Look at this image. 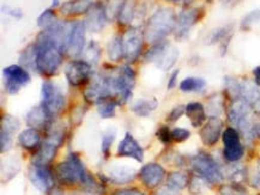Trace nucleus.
I'll list each match as a JSON object with an SVG mask.
<instances>
[{"label":"nucleus","instance_id":"nucleus-38","mask_svg":"<svg viewBox=\"0 0 260 195\" xmlns=\"http://www.w3.org/2000/svg\"><path fill=\"white\" fill-rule=\"evenodd\" d=\"M21 127V124L16 118L11 116V115H4L2 118V131L9 132V133H16Z\"/></svg>","mask_w":260,"mask_h":195},{"label":"nucleus","instance_id":"nucleus-7","mask_svg":"<svg viewBox=\"0 0 260 195\" xmlns=\"http://www.w3.org/2000/svg\"><path fill=\"white\" fill-rule=\"evenodd\" d=\"M3 74H4L5 79V91L11 95L17 94L23 87L28 85L31 81L29 72L24 67L18 65H11L5 67Z\"/></svg>","mask_w":260,"mask_h":195},{"label":"nucleus","instance_id":"nucleus-3","mask_svg":"<svg viewBox=\"0 0 260 195\" xmlns=\"http://www.w3.org/2000/svg\"><path fill=\"white\" fill-rule=\"evenodd\" d=\"M176 26L175 13L169 8H161L156 11L146 23L144 38L150 44H158L174 30Z\"/></svg>","mask_w":260,"mask_h":195},{"label":"nucleus","instance_id":"nucleus-11","mask_svg":"<svg viewBox=\"0 0 260 195\" xmlns=\"http://www.w3.org/2000/svg\"><path fill=\"white\" fill-rule=\"evenodd\" d=\"M29 178L36 189L42 193H48L54 187V177L47 165L32 164L29 170Z\"/></svg>","mask_w":260,"mask_h":195},{"label":"nucleus","instance_id":"nucleus-20","mask_svg":"<svg viewBox=\"0 0 260 195\" xmlns=\"http://www.w3.org/2000/svg\"><path fill=\"white\" fill-rule=\"evenodd\" d=\"M241 98L247 102L249 107L256 113H260V89L255 83L243 82L241 89Z\"/></svg>","mask_w":260,"mask_h":195},{"label":"nucleus","instance_id":"nucleus-42","mask_svg":"<svg viewBox=\"0 0 260 195\" xmlns=\"http://www.w3.org/2000/svg\"><path fill=\"white\" fill-rule=\"evenodd\" d=\"M232 26H223V28H219L217 30L212 32L211 38H210V44H217V42H221L223 40L226 38V36L231 32Z\"/></svg>","mask_w":260,"mask_h":195},{"label":"nucleus","instance_id":"nucleus-56","mask_svg":"<svg viewBox=\"0 0 260 195\" xmlns=\"http://www.w3.org/2000/svg\"><path fill=\"white\" fill-rule=\"evenodd\" d=\"M258 177L260 178V161H259V163H258Z\"/></svg>","mask_w":260,"mask_h":195},{"label":"nucleus","instance_id":"nucleus-6","mask_svg":"<svg viewBox=\"0 0 260 195\" xmlns=\"http://www.w3.org/2000/svg\"><path fill=\"white\" fill-rule=\"evenodd\" d=\"M192 168L206 182L217 184L221 183L223 180L222 171L219 169L218 164L212 160L211 157L205 153L197 154L192 158Z\"/></svg>","mask_w":260,"mask_h":195},{"label":"nucleus","instance_id":"nucleus-60","mask_svg":"<svg viewBox=\"0 0 260 195\" xmlns=\"http://www.w3.org/2000/svg\"><path fill=\"white\" fill-rule=\"evenodd\" d=\"M86 195H94V194H86Z\"/></svg>","mask_w":260,"mask_h":195},{"label":"nucleus","instance_id":"nucleus-15","mask_svg":"<svg viewBox=\"0 0 260 195\" xmlns=\"http://www.w3.org/2000/svg\"><path fill=\"white\" fill-rule=\"evenodd\" d=\"M165 169L162 168V165L157 163L146 164L139 171V177H141L143 184H145L150 189L158 187L165 178Z\"/></svg>","mask_w":260,"mask_h":195},{"label":"nucleus","instance_id":"nucleus-23","mask_svg":"<svg viewBox=\"0 0 260 195\" xmlns=\"http://www.w3.org/2000/svg\"><path fill=\"white\" fill-rule=\"evenodd\" d=\"M178 58H179L178 48L172 47V46L169 45L168 47L166 48V51L162 53L161 57L157 59V61H156L155 64L158 68H161L162 71H169V69L175 65Z\"/></svg>","mask_w":260,"mask_h":195},{"label":"nucleus","instance_id":"nucleus-17","mask_svg":"<svg viewBox=\"0 0 260 195\" xmlns=\"http://www.w3.org/2000/svg\"><path fill=\"white\" fill-rule=\"evenodd\" d=\"M249 110H251V107H249L247 102H246L243 98H236V100L233 101L228 110V120L233 126L238 127L240 124L246 120H249Z\"/></svg>","mask_w":260,"mask_h":195},{"label":"nucleus","instance_id":"nucleus-33","mask_svg":"<svg viewBox=\"0 0 260 195\" xmlns=\"http://www.w3.org/2000/svg\"><path fill=\"white\" fill-rule=\"evenodd\" d=\"M19 62L21 65L25 67H32L36 68V52H35V45L29 46L22 52L21 57H19Z\"/></svg>","mask_w":260,"mask_h":195},{"label":"nucleus","instance_id":"nucleus-5","mask_svg":"<svg viewBox=\"0 0 260 195\" xmlns=\"http://www.w3.org/2000/svg\"><path fill=\"white\" fill-rule=\"evenodd\" d=\"M42 107L48 111L52 118L58 115L65 105V96L55 83L51 81H45L42 83L41 89Z\"/></svg>","mask_w":260,"mask_h":195},{"label":"nucleus","instance_id":"nucleus-9","mask_svg":"<svg viewBox=\"0 0 260 195\" xmlns=\"http://www.w3.org/2000/svg\"><path fill=\"white\" fill-rule=\"evenodd\" d=\"M91 65L84 60H73L65 67V75L70 85L82 87L91 79Z\"/></svg>","mask_w":260,"mask_h":195},{"label":"nucleus","instance_id":"nucleus-45","mask_svg":"<svg viewBox=\"0 0 260 195\" xmlns=\"http://www.w3.org/2000/svg\"><path fill=\"white\" fill-rule=\"evenodd\" d=\"M185 113H186V107H183V105H178V107L173 108L171 113L168 114V121L174 122L176 120H179V119L181 118Z\"/></svg>","mask_w":260,"mask_h":195},{"label":"nucleus","instance_id":"nucleus-24","mask_svg":"<svg viewBox=\"0 0 260 195\" xmlns=\"http://www.w3.org/2000/svg\"><path fill=\"white\" fill-rule=\"evenodd\" d=\"M158 107V101L156 98H150V100H138L137 102H135L131 105V110L138 116H149L152 111H155L156 109Z\"/></svg>","mask_w":260,"mask_h":195},{"label":"nucleus","instance_id":"nucleus-22","mask_svg":"<svg viewBox=\"0 0 260 195\" xmlns=\"http://www.w3.org/2000/svg\"><path fill=\"white\" fill-rule=\"evenodd\" d=\"M186 115L188 116L193 127H201L206 119L204 105L198 102H192L186 105Z\"/></svg>","mask_w":260,"mask_h":195},{"label":"nucleus","instance_id":"nucleus-55","mask_svg":"<svg viewBox=\"0 0 260 195\" xmlns=\"http://www.w3.org/2000/svg\"><path fill=\"white\" fill-rule=\"evenodd\" d=\"M167 2H171V3H179V2H183V0H167Z\"/></svg>","mask_w":260,"mask_h":195},{"label":"nucleus","instance_id":"nucleus-61","mask_svg":"<svg viewBox=\"0 0 260 195\" xmlns=\"http://www.w3.org/2000/svg\"><path fill=\"white\" fill-rule=\"evenodd\" d=\"M259 195H260V194H259Z\"/></svg>","mask_w":260,"mask_h":195},{"label":"nucleus","instance_id":"nucleus-47","mask_svg":"<svg viewBox=\"0 0 260 195\" xmlns=\"http://www.w3.org/2000/svg\"><path fill=\"white\" fill-rule=\"evenodd\" d=\"M157 137H158L159 140L162 141V143L168 144L169 141L172 140V132L168 130V127L162 126L157 132Z\"/></svg>","mask_w":260,"mask_h":195},{"label":"nucleus","instance_id":"nucleus-34","mask_svg":"<svg viewBox=\"0 0 260 195\" xmlns=\"http://www.w3.org/2000/svg\"><path fill=\"white\" fill-rule=\"evenodd\" d=\"M115 137H116V131L114 128H108V130L103 132L102 140H101V150L106 158L109 157V151H111L112 144L114 143Z\"/></svg>","mask_w":260,"mask_h":195},{"label":"nucleus","instance_id":"nucleus-16","mask_svg":"<svg viewBox=\"0 0 260 195\" xmlns=\"http://www.w3.org/2000/svg\"><path fill=\"white\" fill-rule=\"evenodd\" d=\"M118 154L119 157H128L133 158L137 162H143L144 160V151L138 141L133 138L131 133H126L124 139L118 146Z\"/></svg>","mask_w":260,"mask_h":195},{"label":"nucleus","instance_id":"nucleus-12","mask_svg":"<svg viewBox=\"0 0 260 195\" xmlns=\"http://www.w3.org/2000/svg\"><path fill=\"white\" fill-rule=\"evenodd\" d=\"M108 22V16L106 12V6L101 2H96L86 13L85 26L90 32H100Z\"/></svg>","mask_w":260,"mask_h":195},{"label":"nucleus","instance_id":"nucleus-40","mask_svg":"<svg viewBox=\"0 0 260 195\" xmlns=\"http://www.w3.org/2000/svg\"><path fill=\"white\" fill-rule=\"evenodd\" d=\"M222 98L219 96H215V97H211L209 101V113L211 114V116H218L219 114L222 113Z\"/></svg>","mask_w":260,"mask_h":195},{"label":"nucleus","instance_id":"nucleus-13","mask_svg":"<svg viewBox=\"0 0 260 195\" xmlns=\"http://www.w3.org/2000/svg\"><path fill=\"white\" fill-rule=\"evenodd\" d=\"M201 18V9H187L180 12L176 18L175 36L178 38H183L188 35L193 25Z\"/></svg>","mask_w":260,"mask_h":195},{"label":"nucleus","instance_id":"nucleus-54","mask_svg":"<svg viewBox=\"0 0 260 195\" xmlns=\"http://www.w3.org/2000/svg\"><path fill=\"white\" fill-rule=\"evenodd\" d=\"M59 2H60V0H52V6H53V8L58 6L59 5Z\"/></svg>","mask_w":260,"mask_h":195},{"label":"nucleus","instance_id":"nucleus-53","mask_svg":"<svg viewBox=\"0 0 260 195\" xmlns=\"http://www.w3.org/2000/svg\"><path fill=\"white\" fill-rule=\"evenodd\" d=\"M253 131H254L255 137L260 139V121L256 122L254 126H253Z\"/></svg>","mask_w":260,"mask_h":195},{"label":"nucleus","instance_id":"nucleus-25","mask_svg":"<svg viewBox=\"0 0 260 195\" xmlns=\"http://www.w3.org/2000/svg\"><path fill=\"white\" fill-rule=\"evenodd\" d=\"M18 141L21 146L26 148V150H34L40 145L41 137H40L39 131L36 128H28L19 134Z\"/></svg>","mask_w":260,"mask_h":195},{"label":"nucleus","instance_id":"nucleus-21","mask_svg":"<svg viewBox=\"0 0 260 195\" xmlns=\"http://www.w3.org/2000/svg\"><path fill=\"white\" fill-rule=\"evenodd\" d=\"M94 3L90 0H72V2H66L60 6V11L65 15L70 16H77L83 15V13H88Z\"/></svg>","mask_w":260,"mask_h":195},{"label":"nucleus","instance_id":"nucleus-48","mask_svg":"<svg viewBox=\"0 0 260 195\" xmlns=\"http://www.w3.org/2000/svg\"><path fill=\"white\" fill-rule=\"evenodd\" d=\"M113 195H145L143 191L136 189V188H125V189H119L114 191Z\"/></svg>","mask_w":260,"mask_h":195},{"label":"nucleus","instance_id":"nucleus-8","mask_svg":"<svg viewBox=\"0 0 260 195\" xmlns=\"http://www.w3.org/2000/svg\"><path fill=\"white\" fill-rule=\"evenodd\" d=\"M121 37L124 46V59L128 62H135L142 53L143 41L145 40L144 32H142L138 28H131Z\"/></svg>","mask_w":260,"mask_h":195},{"label":"nucleus","instance_id":"nucleus-37","mask_svg":"<svg viewBox=\"0 0 260 195\" xmlns=\"http://www.w3.org/2000/svg\"><path fill=\"white\" fill-rule=\"evenodd\" d=\"M225 88L228 90L229 95L232 96L234 100L236 98H241V89H242V83H240L238 79L226 77L225 78Z\"/></svg>","mask_w":260,"mask_h":195},{"label":"nucleus","instance_id":"nucleus-44","mask_svg":"<svg viewBox=\"0 0 260 195\" xmlns=\"http://www.w3.org/2000/svg\"><path fill=\"white\" fill-rule=\"evenodd\" d=\"M189 135H191V132L188 130H186V128H174V130L172 131V139L173 140L178 141V143H181V141H185L187 140L189 138Z\"/></svg>","mask_w":260,"mask_h":195},{"label":"nucleus","instance_id":"nucleus-41","mask_svg":"<svg viewBox=\"0 0 260 195\" xmlns=\"http://www.w3.org/2000/svg\"><path fill=\"white\" fill-rule=\"evenodd\" d=\"M258 22H260V10H254V11L249 12L248 15L242 19L241 28L247 30V29L251 28L253 24H255V23Z\"/></svg>","mask_w":260,"mask_h":195},{"label":"nucleus","instance_id":"nucleus-46","mask_svg":"<svg viewBox=\"0 0 260 195\" xmlns=\"http://www.w3.org/2000/svg\"><path fill=\"white\" fill-rule=\"evenodd\" d=\"M2 10H3V12L6 13V15L11 16V17L16 18V19H21L22 16H23V13H22L21 10L16 9V8H12V6L3 5L2 6Z\"/></svg>","mask_w":260,"mask_h":195},{"label":"nucleus","instance_id":"nucleus-50","mask_svg":"<svg viewBox=\"0 0 260 195\" xmlns=\"http://www.w3.org/2000/svg\"><path fill=\"white\" fill-rule=\"evenodd\" d=\"M156 195H178V194H176V190H173L171 188L167 187V188H162V189L159 190Z\"/></svg>","mask_w":260,"mask_h":195},{"label":"nucleus","instance_id":"nucleus-58","mask_svg":"<svg viewBox=\"0 0 260 195\" xmlns=\"http://www.w3.org/2000/svg\"><path fill=\"white\" fill-rule=\"evenodd\" d=\"M191 2H192V0H183V3H186V4H189Z\"/></svg>","mask_w":260,"mask_h":195},{"label":"nucleus","instance_id":"nucleus-43","mask_svg":"<svg viewBox=\"0 0 260 195\" xmlns=\"http://www.w3.org/2000/svg\"><path fill=\"white\" fill-rule=\"evenodd\" d=\"M0 145H2V152L9 151L12 146V134L9 132L0 131Z\"/></svg>","mask_w":260,"mask_h":195},{"label":"nucleus","instance_id":"nucleus-49","mask_svg":"<svg viewBox=\"0 0 260 195\" xmlns=\"http://www.w3.org/2000/svg\"><path fill=\"white\" fill-rule=\"evenodd\" d=\"M179 73H180L179 69H175V71L173 72V73L171 74V77H169L168 85H167V88H168L169 90H172V89L175 88V85H176V79H178V77H179Z\"/></svg>","mask_w":260,"mask_h":195},{"label":"nucleus","instance_id":"nucleus-51","mask_svg":"<svg viewBox=\"0 0 260 195\" xmlns=\"http://www.w3.org/2000/svg\"><path fill=\"white\" fill-rule=\"evenodd\" d=\"M47 194L48 195H64V190L60 189V188H58V187H53Z\"/></svg>","mask_w":260,"mask_h":195},{"label":"nucleus","instance_id":"nucleus-1","mask_svg":"<svg viewBox=\"0 0 260 195\" xmlns=\"http://www.w3.org/2000/svg\"><path fill=\"white\" fill-rule=\"evenodd\" d=\"M36 69L42 74L52 77L56 74L64 59L65 48L41 31L35 41Z\"/></svg>","mask_w":260,"mask_h":195},{"label":"nucleus","instance_id":"nucleus-29","mask_svg":"<svg viewBox=\"0 0 260 195\" xmlns=\"http://www.w3.org/2000/svg\"><path fill=\"white\" fill-rule=\"evenodd\" d=\"M188 176L183 173H172L167 178V187L173 190H181L187 187Z\"/></svg>","mask_w":260,"mask_h":195},{"label":"nucleus","instance_id":"nucleus-4","mask_svg":"<svg viewBox=\"0 0 260 195\" xmlns=\"http://www.w3.org/2000/svg\"><path fill=\"white\" fill-rule=\"evenodd\" d=\"M65 133L61 126L58 127H51L49 132L46 137L45 141L39 147L38 152H36L34 157V164L38 165H47L53 161L55 157L56 151L64 143Z\"/></svg>","mask_w":260,"mask_h":195},{"label":"nucleus","instance_id":"nucleus-32","mask_svg":"<svg viewBox=\"0 0 260 195\" xmlns=\"http://www.w3.org/2000/svg\"><path fill=\"white\" fill-rule=\"evenodd\" d=\"M169 45L171 44H169L168 41H165V40L161 42H158V44H155L144 54V60L148 62H156L157 61V59L161 57V54L166 51V48L168 47Z\"/></svg>","mask_w":260,"mask_h":195},{"label":"nucleus","instance_id":"nucleus-28","mask_svg":"<svg viewBox=\"0 0 260 195\" xmlns=\"http://www.w3.org/2000/svg\"><path fill=\"white\" fill-rule=\"evenodd\" d=\"M82 55L83 60L88 62L89 65H96L100 61V58H101V48H100L98 42L92 40V41H90L89 44L85 46Z\"/></svg>","mask_w":260,"mask_h":195},{"label":"nucleus","instance_id":"nucleus-18","mask_svg":"<svg viewBox=\"0 0 260 195\" xmlns=\"http://www.w3.org/2000/svg\"><path fill=\"white\" fill-rule=\"evenodd\" d=\"M136 169L127 164H113L108 169V177L116 184L128 183L135 178Z\"/></svg>","mask_w":260,"mask_h":195},{"label":"nucleus","instance_id":"nucleus-31","mask_svg":"<svg viewBox=\"0 0 260 195\" xmlns=\"http://www.w3.org/2000/svg\"><path fill=\"white\" fill-rule=\"evenodd\" d=\"M119 103L115 100H112V98H108V100H105L100 102L98 104V111L100 116L102 119H109L113 118L115 114V109L118 107Z\"/></svg>","mask_w":260,"mask_h":195},{"label":"nucleus","instance_id":"nucleus-30","mask_svg":"<svg viewBox=\"0 0 260 195\" xmlns=\"http://www.w3.org/2000/svg\"><path fill=\"white\" fill-rule=\"evenodd\" d=\"M206 82L203 78L188 77L180 83V90L183 92H194L204 89Z\"/></svg>","mask_w":260,"mask_h":195},{"label":"nucleus","instance_id":"nucleus-39","mask_svg":"<svg viewBox=\"0 0 260 195\" xmlns=\"http://www.w3.org/2000/svg\"><path fill=\"white\" fill-rule=\"evenodd\" d=\"M243 153H245V150H243L241 144L232 147H224V151H223L225 160L229 162H238L239 160H241Z\"/></svg>","mask_w":260,"mask_h":195},{"label":"nucleus","instance_id":"nucleus-10","mask_svg":"<svg viewBox=\"0 0 260 195\" xmlns=\"http://www.w3.org/2000/svg\"><path fill=\"white\" fill-rule=\"evenodd\" d=\"M85 30L86 26L84 22H72L68 38V48H66V52L71 57H78L83 54L85 48Z\"/></svg>","mask_w":260,"mask_h":195},{"label":"nucleus","instance_id":"nucleus-19","mask_svg":"<svg viewBox=\"0 0 260 195\" xmlns=\"http://www.w3.org/2000/svg\"><path fill=\"white\" fill-rule=\"evenodd\" d=\"M51 119L52 116L48 114V111L46 110L42 105H40V107H34L25 116L28 126L31 128H36V130H38V128L48 127Z\"/></svg>","mask_w":260,"mask_h":195},{"label":"nucleus","instance_id":"nucleus-57","mask_svg":"<svg viewBox=\"0 0 260 195\" xmlns=\"http://www.w3.org/2000/svg\"><path fill=\"white\" fill-rule=\"evenodd\" d=\"M233 195H245V194H243V193H239V191L235 189V191H234V194H233Z\"/></svg>","mask_w":260,"mask_h":195},{"label":"nucleus","instance_id":"nucleus-59","mask_svg":"<svg viewBox=\"0 0 260 195\" xmlns=\"http://www.w3.org/2000/svg\"><path fill=\"white\" fill-rule=\"evenodd\" d=\"M223 2H229V0H223Z\"/></svg>","mask_w":260,"mask_h":195},{"label":"nucleus","instance_id":"nucleus-36","mask_svg":"<svg viewBox=\"0 0 260 195\" xmlns=\"http://www.w3.org/2000/svg\"><path fill=\"white\" fill-rule=\"evenodd\" d=\"M223 143H224V147H232L240 145V135L239 132L235 128L229 127L223 132Z\"/></svg>","mask_w":260,"mask_h":195},{"label":"nucleus","instance_id":"nucleus-52","mask_svg":"<svg viewBox=\"0 0 260 195\" xmlns=\"http://www.w3.org/2000/svg\"><path fill=\"white\" fill-rule=\"evenodd\" d=\"M253 74H254V78H255V84L260 85V66H259V67L254 68V71H253Z\"/></svg>","mask_w":260,"mask_h":195},{"label":"nucleus","instance_id":"nucleus-26","mask_svg":"<svg viewBox=\"0 0 260 195\" xmlns=\"http://www.w3.org/2000/svg\"><path fill=\"white\" fill-rule=\"evenodd\" d=\"M107 54L111 61H120L121 59H124V46H122L121 36L116 35L109 40L108 45H107Z\"/></svg>","mask_w":260,"mask_h":195},{"label":"nucleus","instance_id":"nucleus-35","mask_svg":"<svg viewBox=\"0 0 260 195\" xmlns=\"http://www.w3.org/2000/svg\"><path fill=\"white\" fill-rule=\"evenodd\" d=\"M58 21L59 19L56 18L54 11H53L52 9H47L38 17V25L45 30V29H47L53 24H55Z\"/></svg>","mask_w":260,"mask_h":195},{"label":"nucleus","instance_id":"nucleus-14","mask_svg":"<svg viewBox=\"0 0 260 195\" xmlns=\"http://www.w3.org/2000/svg\"><path fill=\"white\" fill-rule=\"evenodd\" d=\"M223 131V121L218 116H211L199 132L202 141L206 146L217 144Z\"/></svg>","mask_w":260,"mask_h":195},{"label":"nucleus","instance_id":"nucleus-27","mask_svg":"<svg viewBox=\"0 0 260 195\" xmlns=\"http://www.w3.org/2000/svg\"><path fill=\"white\" fill-rule=\"evenodd\" d=\"M136 15V3L135 0H125L120 9L118 15V21L121 25H129Z\"/></svg>","mask_w":260,"mask_h":195},{"label":"nucleus","instance_id":"nucleus-2","mask_svg":"<svg viewBox=\"0 0 260 195\" xmlns=\"http://www.w3.org/2000/svg\"><path fill=\"white\" fill-rule=\"evenodd\" d=\"M55 176L60 183L66 184V186H75V184L81 183L90 190H95L99 188V184L96 183L92 176H90L81 158L76 153L70 154L68 160L56 165Z\"/></svg>","mask_w":260,"mask_h":195}]
</instances>
